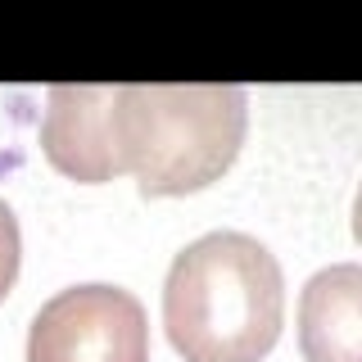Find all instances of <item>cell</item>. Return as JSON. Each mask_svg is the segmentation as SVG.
Wrapping results in <instances>:
<instances>
[{
  "label": "cell",
  "instance_id": "obj_6",
  "mask_svg": "<svg viewBox=\"0 0 362 362\" xmlns=\"http://www.w3.org/2000/svg\"><path fill=\"white\" fill-rule=\"evenodd\" d=\"M23 267V235H18V218L5 199H0V299L14 290Z\"/></svg>",
  "mask_w": 362,
  "mask_h": 362
},
{
  "label": "cell",
  "instance_id": "obj_5",
  "mask_svg": "<svg viewBox=\"0 0 362 362\" xmlns=\"http://www.w3.org/2000/svg\"><path fill=\"white\" fill-rule=\"evenodd\" d=\"M299 349L308 362H362V263L322 267L303 286Z\"/></svg>",
  "mask_w": 362,
  "mask_h": 362
},
{
  "label": "cell",
  "instance_id": "obj_2",
  "mask_svg": "<svg viewBox=\"0 0 362 362\" xmlns=\"http://www.w3.org/2000/svg\"><path fill=\"white\" fill-rule=\"evenodd\" d=\"M249 127L240 86H118L113 145L150 199L195 195L231 173Z\"/></svg>",
  "mask_w": 362,
  "mask_h": 362
},
{
  "label": "cell",
  "instance_id": "obj_1",
  "mask_svg": "<svg viewBox=\"0 0 362 362\" xmlns=\"http://www.w3.org/2000/svg\"><path fill=\"white\" fill-rule=\"evenodd\" d=\"M286 326L276 254L245 231L190 240L163 281V335L181 362H263Z\"/></svg>",
  "mask_w": 362,
  "mask_h": 362
},
{
  "label": "cell",
  "instance_id": "obj_3",
  "mask_svg": "<svg viewBox=\"0 0 362 362\" xmlns=\"http://www.w3.org/2000/svg\"><path fill=\"white\" fill-rule=\"evenodd\" d=\"M28 362H150L145 303L118 286H73L41 303Z\"/></svg>",
  "mask_w": 362,
  "mask_h": 362
},
{
  "label": "cell",
  "instance_id": "obj_4",
  "mask_svg": "<svg viewBox=\"0 0 362 362\" xmlns=\"http://www.w3.org/2000/svg\"><path fill=\"white\" fill-rule=\"evenodd\" d=\"M41 150L54 173L82 186H105L122 177V158L113 145V90L54 86L41 113Z\"/></svg>",
  "mask_w": 362,
  "mask_h": 362
}]
</instances>
